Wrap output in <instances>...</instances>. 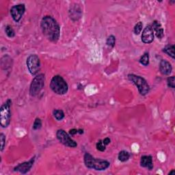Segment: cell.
<instances>
[{
  "label": "cell",
  "mask_w": 175,
  "mask_h": 175,
  "mask_svg": "<svg viewBox=\"0 0 175 175\" xmlns=\"http://www.w3.org/2000/svg\"><path fill=\"white\" fill-rule=\"evenodd\" d=\"M40 27L44 36L51 42H56L59 40L60 25L52 17L45 16L43 17L40 22Z\"/></svg>",
  "instance_id": "obj_1"
},
{
  "label": "cell",
  "mask_w": 175,
  "mask_h": 175,
  "mask_svg": "<svg viewBox=\"0 0 175 175\" xmlns=\"http://www.w3.org/2000/svg\"><path fill=\"white\" fill-rule=\"evenodd\" d=\"M83 160H84L86 166L88 168L94 169L95 170H105L110 166V163L109 161L104 160V159L95 158L88 153H85L84 157H83Z\"/></svg>",
  "instance_id": "obj_2"
},
{
  "label": "cell",
  "mask_w": 175,
  "mask_h": 175,
  "mask_svg": "<svg viewBox=\"0 0 175 175\" xmlns=\"http://www.w3.org/2000/svg\"><path fill=\"white\" fill-rule=\"evenodd\" d=\"M50 88L57 95H63L68 92V86L64 78L60 75H55L50 82Z\"/></svg>",
  "instance_id": "obj_3"
},
{
  "label": "cell",
  "mask_w": 175,
  "mask_h": 175,
  "mask_svg": "<svg viewBox=\"0 0 175 175\" xmlns=\"http://www.w3.org/2000/svg\"><path fill=\"white\" fill-rule=\"evenodd\" d=\"M11 104L12 101L8 99L2 104L0 109V125L3 128L8 127L11 120Z\"/></svg>",
  "instance_id": "obj_4"
},
{
  "label": "cell",
  "mask_w": 175,
  "mask_h": 175,
  "mask_svg": "<svg viewBox=\"0 0 175 175\" xmlns=\"http://www.w3.org/2000/svg\"><path fill=\"white\" fill-rule=\"evenodd\" d=\"M128 79L130 82L137 86L139 92L141 95H146L149 92L150 87H149V85L143 77L134 74H129L128 75Z\"/></svg>",
  "instance_id": "obj_5"
},
{
  "label": "cell",
  "mask_w": 175,
  "mask_h": 175,
  "mask_svg": "<svg viewBox=\"0 0 175 175\" xmlns=\"http://www.w3.org/2000/svg\"><path fill=\"white\" fill-rule=\"evenodd\" d=\"M45 77L44 74H39L34 78L30 85V95L32 97H36L41 92L45 86Z\"/></svg>",
  "instance_id": "obj_6"
},
{
  "label": "cell",
  "mask_w": 175,
  "mask_h": 175,
  "mask_svg": "<svg viewBox=\"0 0 175 175\" xmlns=\"http://www.w3.org/2000/svg\"><path fill=\"white\" fill-rule=\"evenodd\" d=\"M27 67L32 75H36L40 70V59L37 55H30L26 60Z\"/></svg>",
  "instance_id": "obj_7"
},
{
  "label": "cell",
  "mask_w": 175,
  "mask_h": 175,
  "mask_svg": "<svg viewBox=\"0 0 175 175\" xmlns=\"http://www.w3.org/2000/svg\"><path fill=\"white\" fill-rule=\"evenodd\" d=\"M56 137L60 143L64 144V146L70 147V148H75L77 146V144L75 141L70 138V136L63 129H59L56 133Z\"/></svg>",
  "instance_id": "obj_8"
},
{
  "label": "cell",
  "mask_w": 175,
  "mask_h": 175,
  "mask_svg": "<svg viewBox=\"0 0 175 175\" xmlns=\"http://www.w3.org/2000/svg\"><path fill=\"white\" fill-rule=\"evenodd\" d=\"M25 11V4H18L12 6L11 9V16L15 22L18 23L22 18Z\"/></svg>",
  "instance_id": "obj_9"
},
{
  "label": "cell",
  "mask_w": 175,
  "mask_h": 175,
  "mask_svg": "<svg viewBox=\"0 0 175 175\" xmlns=\"http://www.w3.org/2000/svg\"><path fill=\"white\" fill-rule=\"evenodd\" d=\"M142 40L146 44H150L154 40V30L151 25H148L144 29L142 34Z\"/></svg>",
  "instance_id": "obj_10"
},
{
  "label": "cell",
  "mask_w": 175,
  "mask_h": 175,
  "mask_svg": "<svg viewBox=\"0 0 175 175\" xmlns=\"http://www.w3.org/2000/svg\"><path fill=\"white\" fill-rule=\"evenodd\" d=\"M35 161V157H32V159H30V160L28 161H25L23 163L19 164L18 166H17L14 168V172H19L21 174H26L27 172L30 170V169L32 168V167L34 165V163Z\"/></svg>",
  "instance_id": "obj_11"
},
{
  "label": "cell",
  "mask_w": 175,
  "mask_h": 175,
  "mask_svg": "<svg viewBox=\"0 0 175 175\" xmlns=\"http://www.w3.org/2000/svg\"><path fill=\"white\" fill-rule=\"evenodd\" d=\"M159 70H160L162 75H168L172 73V65L168 61L162 60H161L160 64H159Z\"/></svg>",
  "instance_id": "obj_12"
},
{
  "label": "cell",
  "mask_w": 175,
  "mask_h": 175,
  "mask_svg": "<svg viewBox=\"0 0 175 175\" xmlns=\"http://www.w3.org/2000/svg\"><path fill=\"white\" fill-rule=\"evenodd\" d=\"M140 165L142 167L148 168L149 170H151L153 168V158L151 155H144L141 157Z\"/></svg>",
  "instance_id": "obj_13"
},
{
  "label": "cell",
  "mask_w": 175,
  "mask_h": 175,
  "mask_svg": "<svg viewBox=\"0 0 175 175\" xmlns=\"http://www.w3.org/2000/svg\"><path fill=\"white\" fill-rule=\"evenodd\" d=\"M152 27L155 32L156 36L159 39H161L162 38L164 37V30L162 28L161 25L160 24V23L157 21H154L153 24L151 25Z\"/></svg>",
  "instance_id": "obj_14"
},
{
  "label": "cell",
  "mask_w": 175,
  "mask_h": 175,
  "mask_svg": "<svg viewBox=\"0 0 175 175\" xmlns=\"http://www.w3.org/2000/svg\"><path fill=\"white\" fill-rule=\"evenodd\" d=\"M163 52L166 54L170 55L172 59H174V45H169L165 47L163 49Z\"/></svg>",
  "instance_id": "obj_15"
},
{
  "label": "cell",
  "mask_w": 175,
  "mask_h": 175,
  "mask_svg": "<svg viewBox=\"0 0 175 175\" xmlns=\"http://www.w3.org/2000/svg\"><path fill=\"white\" fill-rule=\"evenodd\" d=\"M118 159L119 161L122 162L127 161L130 157V154H129L127 151H122L118 154Z\"/></svg>",
  "instance_id": "obj_16"
},
{
  "label": "cell",
  "mask_w": 175,
  "mask_h": 175,
  "mask_svg": "<svg viewBox=\"0 0 175 175\" xmlns=\"http://www.w3.org/2000/svg\"><path fill=\"white\" fill-rule=\"evenodd\" d=\"M53 114L57 120H62L64 118V111L61 110H54L53 111Z\"/></svg>",
  "instance_id": "obj_17"
},
{
  "label": "cell",
  "mask_w": 175,
  "mask_h": 175,
  "mask_svg": "<svg viewBox=\"0 0 175 175\" xmlns=\"http://www.w3.org/2000/svg\"><path fill=\"white\" fill-rule=\"evenodd\" d=\"M139 62L144 66H148L149 64V54L145 53L139 59Z\"/></svg>",
  "instance_id": "obj_18"
},
{
  "label": "cell",
  "mask_w": 175,
  "mask_h": 175,
  "mask_svg": "<svg viewBox=\"0 0 175 175\" xmlns=\"http://www.w3.org/2000/svg\"><path fill=\"white\" fill-rule=\"evenodd\" d=\"M5 32L9 38H13L15 36L14 30L12 29L11 25H7L6 28H5Z\"/></svg>",
  "instance_id": "obj_19"
},
{
  "label": "cell",
  "mask_w": 175,
  "mask_h": 175,
  "mask_svg": "<svg viewBox=\"0 0 175 175\" xmlns=\"http://www.w3.org/2000/svg\"><path fill=\"white\" fill-rule=\"evenodd\" d=\"M115 43H116L115 36H114L113 35H111V36L108 38L107 41H106V44H107L108 46L110 47L111 48H113L115 46Z\"/></svg>",
  "instance_id": "obj_20"
},
{
  "label": "cell",
  "mask_w": 175,
  "mask_h": 175,
  "mask_svg": "<svg viewBox=\"0 0 175 175\" xmlns=\"http://www.w3.org/2000/svg\"><path fill=\"white\" fill-rule=\"evenodd\" d=\"M142 27H143L142 22H141V21L138 22V23L135 25V27H134V29H133L134 33L137 35L139 34V33H140L142 32Z\"/></svg>",
  "instance_id": "obj_21"
},
{
  "label": "cell",
  "mask_w": 175,
  "mask_h": 175,
  "mask_svg": "<svg viewBox=\"0 0 175 175\" xmlns=\"http://www.w3.org/2000/svg\"><path fill=\"white\" fill-rule=\"evenodd\" d=\"M42 127V121L39 118H36L33 124V129L34 130H39Z\"/></svg>",
  "instance_id": "obj_22"
},
{
  "label": "cell",
  "mask_w": 175,
  "mask_h": 175,
  "mask_svg": "<svg viewBox=\"0 0 175 175\" xmlns=\"http://www.w3.org/2000/svg\"><path fill=\"white\" fill-rule=\"evenodd\" d=\"M175 77L174 76H172L167 79V83H168V86L169 88H175Z\"/></svg>",
  "instance_id": "obj_23"
},
{
  "label": "cell",
  "mask_w": 175,
  "mask_h": 175,
  "mask_svg": "<svg viewBox=\"0 0 175 175\" xmlns=\"http://www.w3.org/2000/svg\"><path fill=\"white\" fill-rule=\"evenodd\" d=\"M106 146H105L103 143V140H99L96 144V148L98 151H99L101 152H103L105 151V148H106Z\"/></svg>",
  "instance_id": "obj_24"
},
{
  "label": "cell",
  "mask_w": 175,
  "mask_h": 175,
  "mask_svg": "<svg viewBox=\"0 0 175 175\" xmlns=\"http://www.w3.org/2000/svg\"><path fill=\"white\" fill-rule=\"evenodd\" d=\"M0 140H1V151H3L6 144V136L2 133L0 134Z\"/></svg>",
  "instance_id": "obj_25"
},
{
  "label": "cell",
  "mask_w": 175,
  "mask_h": 175,
  "mask_svg": "<svg viewBox=\"0 0 175 175\" xmlns=\"http://www.w3.org/2000/svg\"><path fill=\"white\" fill-rule=\"evenodd\" d=\"M78 133V129H72L69 131V134L70 136H74L75 134Z\"/></svg>",
  "instance_id": "obj_26"
},
{
  "label": "cell",
  "mask_w": 175,
  "mask_h": 175,
  "mask_svg": "<svg viewBox=\"0 0 175 175\" xmlns=\"http://www.w3.org/2000/svg\"><path fill=\"white\" fill-rule=\"evenodd\" d=\"M110 142H111V139L110 138H106L103 140V144L105 146H107V145H108L110 143Z\"/></svg>",
  "instance_id": "obj_27"
},
{
  "label": "cell",
  "mask_w": 175,
  "mask_h": 175,
  "mask_svg": "<svg viewBox=\"0 0 175 175\" xmlns=\"http://www.w3.org/2000/svg\"><path fill=\"white\" fill-rule=\"evenodd\" d=\"M78 133H80V134H83V129H78Z\"/></svg>",
  "instance_id": "obj_28"
},
{
  "label": "cell",
  "mask_w": 175,
  "mask_h": 175,
  "mask_svg": "<svg viewBox=\"0 0 175 175\" xmlns=\"http://www.w3.org/2000/svg\"><path fill=\"white\" fill-rule=\"evenodd\" d=\"M175 174V170H172V171L170 172L169 173H168V174H170H170Z\"/></svg>",
  "instance_id": "obj_29"
}]
</instances>
